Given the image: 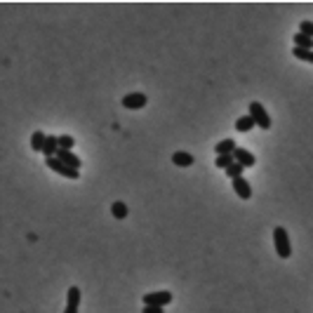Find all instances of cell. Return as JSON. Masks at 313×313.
<instances>
[{
    "mask_svg": "<svg viewBox=\"0 0 313 313\" xmlns=\"http://www.w3.org/2000/svg\"><path fill=\"white\" fill-rule=\"evenodd\" d=\"M299 33H304V36L313 38V21H302V26H299Z\"/></svg>",
    "mask_w": 313,
    "mask_h": 313,
    "instance_id": "cell-20",
    "label": "cell"
},
{
    "mask_svg": "<svg viewBox=\"0 0 313 313\" xmlns=\"http://www.w3.org/2000/svg\"><path fill=\"white\" fill-rule=\"evenodd\" d=\"M45 144H47V134L40 132V130H38V132H33V137H31V149H33V151L43 153L45 151Z\"/></svg>",
    "mask_w": 313,
    "mask_h": 313,
    "instance_id": "cell-13",
    "label": "cell"
},
{
    "mask_svg": "<svg viewBox=\"0 0 313 313\" xmlns=\"http://www.w3.org/2000/svg\"><path fill=\"white\" fill-rule=\"evenodd\" d=\"M215 165L219 167V170H229L231 165H235V158H233V156H217Z\"/></svg>",
    "mask_w": 313,
    "mask_h": 313,
    "instance_id": "cell-16",
    "label": "cell"
},
{
    "mask_svg": "<svg viewBox=\"0 0 313 313\" xmlns=\"http://www.w3.org/2000/svg\"><path fill=\"white\" fill-rule=\"evenodd\" d=\"M247 113L254 118V123H257V127H259V130H271V116H268V111L264 108V104H259V101H252L250 108H247Z\"/></svg>",
    "mask_w": 313,
    "mask_h": 313,
    "instance_id": "cell-2",
    "label": "cell"
},
{
    "mask_svg": "<svg viewBox=\"0 0 313 313\" xmlns=\"http://www.w3.org/2000/svg\"><path fill=\"white\" fill-rule=\"evenodd\" d=\"M235 139H231V137H226V139H222V142L215 146V153L217 156H233L235 153Z\"/></svg>",
    "mask_w": 313,
    "mask_h": 313,
    "instance_id": "cell-10",
    "label": "cell"
},
{
    "mask_svg": "<svg viewBox=\"0 0 313 313\" xmlns=\"http://www.w3.org/2000/svg\"><path fill=\"white\" fill-rule=\"evenodd\" d=\"M57 158H59V160H62L64 165H69L71 170H78V172H80L82 160H80V158H78V156H76L73 151H62V149H59V153H57Z\"/></svg>",
    "mask_w": 313,
    "mask_h": 313,
    "instance_id": "cell-8",
    "label": "cell"
},
{
    "mask_svg": "<svg viewBox=\"0 0 313 313\" xmlns=\"http://www.w3.org/2000/svg\"><path fill=\"white\" fill-rule=\"evenodd\" d=\"M45 165H47L50 170H54L57 174L66 177V179H78V177H80V172H78V170H71V167H69V165H64L59 158H47V160H45Z\"/></svg>",
    "mask_w": 313,
    "mask_h": 313,
    "instance_id": "cell-4",
    "label": "cell"
},
{
    "mask_svg": "<svg viewBox=\"0 0 313 313\" xmlns=\"http://www.w3.org/2000/svg\"><path fill=\"white\" fill-rule=\"evenodd\" d=\"M233 158H235V162L242 165V167H254V165H257V158H254L247 149H235Z\"/></svg>",
    "mask_w": 313,
    "mask_h": 313,
    "instance_id": "cell-9",
    "label": "cell"
},
{
    "mask_svg": "<svg viewBox=\"0 0 313 313\" xmlns=\"http://www.w3.org/2000/svg\"><path fill=\"white\" fill-rule=\"evenodd\" d=\"M295 47H299V50H313V38L304 36V33H297L295 36Z\"/></svg>",
    "mask_w": 313,
    "mask_h": 313,
    "instance_id": "cell-15",
    "label": "cell"
},
{
    "mask_svg": "<svg viewBox=\"0 0 313 313\" xmlns=\"http://www.w3.org/2000/svg\"><path fill=\"white\" fill-rule=\"evenodd\" d=\"M242 172H245V167L235 162V165H231V167L226 170V177H231V181H233V179H240V177H242Z\"/></svg>",
    "mask_w": 313,
    "mask_h": 313,
    "instance_id": "cell-19",
    "label": "cell"
},
{
    "mask_svg": "<svg viewBox=\"0 0 313 313\" xmlns=\"http://www.w3.org/2000/svg\"><path fill=\"white\" fill-rule=\"evenodd\" d=\"M127 212H130V210H127V205L123 203V200H116V203L111 205V215L116 217V219H125Z\"/></svg>",
    "mask_w": 313,
    "mask_h": 313,
    "instance_id": "cell-14",
    "label": "cell"
},
{
    "mask_svg": "<svg viewBox=\"0 0 313 313\" xmlns=\"http://www.w3.org/2000/svg\"><path fill=\"white\" fill-rule=\"evenodd\" d=\"M142 313H165V309H158V306H144Z\"/></svg>",
    "mask_w": 313,
    "mask_h": 313,
    "instance_id": "cell-21",
    "label": "cell"
},
{
    "mask_svg": "<svg viewBox=\"0 0 313 313\" xmlns=\"http://www.w3.org/2000/svg\"><path fill=\"white\" fill-rule=\"evenodd\" d=\"M146 104H149V97L144 92H132V94H125L123 97V106L127 111H142Z\"/></svg>",
    "mask_w": 313,
    "mask_h": 313,
    "instance_id": "cell-5",
    "label": "cell"
},
{
    "mask_svg": "<svg viewBox=\"0 0 313 313\" xmlns=\"http://www.w3.org/2000/svg\"><path fill=\"white\" fill-rule=\"evenodd\" d=\"M292 54H295L297 59H302V62L313 64V50H299V47H295V50H292Z\"/></svg>",
    "mask_w": 313,
    "mask_h": 313,
    "instance_id": "cell-18",
    "label": "cell"
},
{
    "mask_svg": "<svg viewBox=\"0 0 313 313\" xmlns=\"http://www.w3.org/2000/svg\"><path fill=\"white\" fill-rule=\"evenodd\" d=\"M73 146H76V139L69 137V134H59V149L62 151H71Z\"/></svg>",
    "mask_w": 313,
    "mask_h": 313,
    "instance_id": "cell-17",
    "label": "cell"
},
{
    "mask_svg": "<svg viewBox=\"0 0 313 313\" xmlns=\"http://www.w3.org/2000/svg\"><path fill=\"white\" fill-rule=\"evenodd\" d=\"M78 306H80V290L76 285L69 287V297H66V309L64 313H78Z\"/></svg>",
    "mask_w": 313,
    "mask_h": 313,
    "instance_id": "cell-7",
    "label": "cell"
},
{
    "mask_svg": "<svg viewBox=\"0 0 313 313\" xmlns=\"http://www.w3.org/2000/svg\"><path fill=\"white\" fill-rule=\"evenodd\" d=\"M172 162L177 167H191L193 165V156L188 151H177V153H172Z\"/></svg>",
    "mask_w": 313,
    "mask_h": 313,
    "instance_id": "cell-12",
    "label": "cell"
},
{
    "mask_svg": "<svg viewBox=\"0 0 313 313\" xmlns=\"http://www.w3.org/2000/svg\"><path fill=\"white\" fill-rule=\"evenodd\" d=\"M231 186H233V191H235V196H238V198H242V200H250V198H252L250 181H247L245 177H240V179H233V181H231Z\"/></svg>",
    "mask_w": 313,
    "mask_h": 313,
    "instance_id": "cell-6",
    "label": "cell"
},
{
    "mask_svg": "<svg viewBox=\"0 0 313 313\" xmlns=\"http://www.w3.org/2000/svg\"><path fill=\"white\" fill-rule=\"evenodd\" d=\"M273 242H276V252L280 259H290L292 257V245H290V235L283 226L273 229Z\"/></svg>",
    "mask_w": 313,
    "mask_h": 313,
    "instance_id": "cell-1",
    "label": "cell"
},
{
    "mask_svg": "<svg viewBox=\"0 0 313 313\" xmlns=\"http://www.w3.org/2000/svg\"><path fill=\"white\" fill-rule=\"evenodd\" d=\"M254 127H257V123H254V118L250 113H245V116H240L235 120V132H250Z\"/></svg>",
    "mask_w": 313,
    "mask_h": 313,
    "instance_id": "cell-11",
    "label": "cell"
},
{
    "mask_svg": "<svg viewBox=\"0 0 313 313\" xmlns=\"http://www.w3.org/2000/svg\"><path fill=\"white\" fill-rule=\"evenodd\" d=\"M172 299V292L170 290H160V292H149V295H144V306H158V309H165V306L170 304Z\"/></svg>",
    "mask_w": 313,
    "mask_h": 313,
    "instance_id": "cell-3",
    "label": "cell"
}]
</instances>
